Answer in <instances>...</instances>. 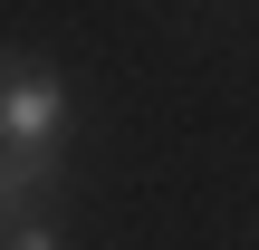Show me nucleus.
<instances>
[{"mask_svg":"<svg viewBox=\"0 0 259 250\" xmlns=\"http://www.w3.org/2000/svg\"><path fill=\"white\" fill-rule=\"evenodd\" d=\"M58 135H67V77L38 67V58H19V77H10V96H0V154H10V164H48Z\"/></svg>","mask_w":259,"mask_h":250,"instance_id":"obj_1","label":"nucleus"},{"mask_svg":"<svg viewBox=\"0 0 259 250\" xmlns=\"http://www.w3.org/2000/svg\"><path fill=\"white\" fill-rule=\"evenodd\" d=\"M0 250H58V222L19 212V222H0Z\"/></svg>","mask_w":259,"mask_h":250,"instance_id":"obj_2","label":"nucleus"},{"mask_svg":"<svg viewBox=\"0 0 259 250\" xmlns=\"http://www.w3.org/2000/svg\"><path fill=\"white\" fill-rule=\"evenodd\" d=\"M10 77H19V58H10V48H0V96H10Z\"/></svg>","mask_w":259,"mask_h":250,"instance_id":"obj_3","label":"nucleus"}]
</instances>
